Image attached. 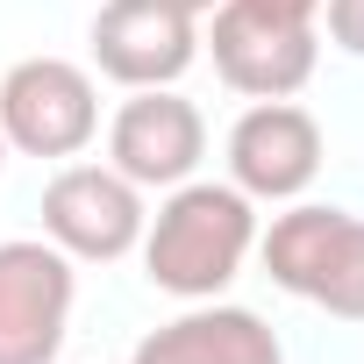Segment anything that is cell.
Here are the masks:
<instances>
[{"label":"cell","mask_w":364,"mask_h":364,"mask_svg":"<svg viewBox=\"0 0 364 364\" xmlns=\"http://www.w3.org/2000/svg\"><path fill=\"white\" fill-rule=\"evenodd\" d=\"M257 257L279 293L336 321H364V215L328 200H286V215L257 229Z\"/></svg>","instance_id":"2"},{"label":"cell","mask_w":364,"mask_h":364,"mask_svg":"<svg viewBox=\"0 0 364 364\" xmlns=\"http://www.w3.org/2000/svg\"><path fill=\"white\" fill-rule=\"evenodd\" d=\"M0 171H8V136H0Z\"/></svg>","instance_id":"14"},{"label":"cell","mask_w":364,"mask_h":364,"mask_svg":"<svg viewBox=\"0 0 364 364\" xmlns=\"http://www.w3.org/2000/svg\"><path fill=\"white\" fill-rule=\"evenodd\" d=\"M236 8H257L272 22H321V0H236Z\"/></svg>","instance_id":"12"},{"label":"cell","mask_w":364,"mask_h":364,"mask_svg":"<svg viewBox=\"0 0 364 364\" xmlns=\"http://www.w3.org/2000/svg\"><path fill=\"white\" fill-rule=\"evenodd\" d=\"M79 264L50 236L0 243V364H58L72 336Z\"/></svg>","instance_id":"4"},{"label":"cell","mask_w":364,"mask_h":364,"mask_svg":"<svg viewBox=\"0 0 364 364\" xmlns=\"http://www.w3.org/2000/svg\"><path fill=\"white\" fill-rule=\"evenodd\" d=\"M200 58V22L178 15L171 0H100L93 15V65L122 93L178 86Z\"/></svg>","instance_id":"9"},{"label":"cell","mask_w":364,"mask_h":364,"mask_svg":"<svg viewBox=\"0 0 364 364\" xmlns=\"http://www.w3.org/2000/svg\"><path fill=\"white\" fill-rule=\"evenodd\" d=\"M200 22H208L200 50L215 58L222 86L243 93V100H293L321 65V29L314 22H272L257 8H236V0H222Z\"/></svg>","instance_id":"5"},{"label":"cell","mask_w":364,"mask_h":364,"mask_svg":"<svg viewBox=\"0 0 364 364\" xmlns=\"http://www.w3.org/2000/svg\"><path fill=\"white\" fill-rule=\"evenodd\" d=\"M222 157H229V186L236 193L279 208V200H300L314 186V171L328 157V136H321V122L300 100H250L236 114Z\"/></svg>","instance_id":"8"},{"label":"cell","mask_w":364,"mask_h":364,"mask_svg":"<svg viewBox=\"0 0 364 364\" xmlns=\"http://www.w3.org/2000/svg\"><path fill=\"white\" fill-rule=\"evenodd\" d=\"M143 279L171 300H222L257 250V200L229 178H186L143 222Z\"/></svg>","instance_id":"1"},{"label":"cell","mask_w":364,"mask_h":364,"mask_svg":"<svg viewBox=\"0 0 364 364\" xmlns=\"http://www.w3.org/2000/svg\"><path fill=\"white\" fill-rule=\"evenodd\" d=\"M143 186L114 164H58L50 186H43V236L72 257V264H114L143 243Z\"/></svg>","instance_id":"6"},{"label":"cell","mask_w":364,"mask_h":364,"mask_svg":"<svg viewBox=\"0 0 364 364\" xmlns=\"http://www.w3.org/2000/svg\"><path fill=\"white\" fill-rule=\"evenodd\" d=\"M0 136L22 157L72 164L100 136V86L72 58H22L0 79Z\"/></svg>","instance_id":"3"},{"label":"cell","mask_w":364,"mask_h":364,"mask_svg":"<svg viewBox=\"0 0 364 364\" xmlns=\"http://www.w3.org/2000/svg\"><path fill=\"white\" fill-rule=\"evenodd\" d=\"M321 22L343 58H364V0H321Z\"/></svg>","instance_id":"11"},{"label":"cell","mask_w":364,"mask_h":364,"mask_svg":"<svg viewBox=\"0 0 364 364\" xmlns=\"http://www.w3.org/2000/svg\"><path fill=\"white\" fill-rule=\"evenodd\" d=\"M208 157V114L178 93V86H143L114 107L107 122V164L143 193L186 186Z\"/></svg>","instance_id":"7"},{"label":"cell","mask_w":364,"mask_h":364,"mask_svg":"<svg viewBox=\"0 0 364 364\" xmlns=\"http://www.w3.org/2000/svg\"><path fill=\"white\" fill-rule=\"evenodd\" d=\"M171 8H178V15H193V22H200V15H215V8H222V0H171Z\"/></svg>","instance_id":"13"},{"label":"cell","mask_w":364,"mask_h":364,"mask_svg":"<svg viewBox=\"0 0 364 364\" xmlns=\"http://www.w3.org/2000/svg\"><path fill=\"white\" fill-rule=\"evenodd\" d=\"M129 364H286V343L264 314L222 307V300H186V314L157 321Z\"/></svg>","instance_id":"10"}]
</instances>
